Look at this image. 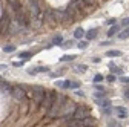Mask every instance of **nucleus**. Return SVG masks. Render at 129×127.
<instances>
[{
	"label": "nucleus",
	"instance_id": "nucleus-17",
	"mask_svg": "<svg viewBox=\"0 0 129 127\" xmlns=\"http://www.w3.org/2000/svg\"><path fill=\"white\" fill-rule=\"evenodd\" d=\"M99 104H102L103 107H111V101L109 100H102V101H97Z\"/></svg>",
	"mask_w": 129,
	"mask_h": 127
},
{
	"label": "nucleus",
	"instance_id": "nucleus-23",
	"mask_svg": "<svg viewBox=\"0 0 129 127\" xmlns=\"http://www.w3.org/2000/svg\"><path fill=\"white\" fill-rule=\"evenodd\" d=\"M120 81H123V83H129V77H121V78H120Z\"/></svg>",
	"mask_w": 129,
	"mask_h": 127
},
{
	"label": "nucleus",
	"instance_id": "nucleus-10",
	"mask_svg": "<svg viewBox=\"0 0 129 127\" xmlns=\"http://www.w3.org/2000/svg\"><path fill=\"white\" fill-rule=\"evenodd\" d=\"M115 110H117V113H118V116H120V118H126V116H127V110H126L124 107H121V106H120V107H117Z\"/></svg>",
	"mask_w": 129,
	"mask_h": 127
},
{
	"label": "nucleus",
	"instance_id": "nucleus-24",
	"mask_svg": "<svg viewBox=\"0 0 129 127\" xmlns=\"http://www.w3.org/2000/svg\"><path fill=\"white\" fill-rule=\"evenodd\" d=\"M78 71H80V72H85V71H86V66H85V65H80V66H78Z\"/></svg>",
	"mask_w": 129,
	"mask_h": 127
},
{
	"label": "nucleus",
	"instance_id": "nucleus-27",
	"mask_svg": "<svg viewBox=\"0 0 129 127\" xmlns=\"http://www.w3.org/2000/svg\"><path fill=\"white\" fill-rule=\"evenodd\" d=\"M121 25H123V26H127V25H129V19H124V20L121 22Z\"/></svg>",
	"mask_w": 129,
	"mask_h": 127
},
{
	"label": "nucleus",
	"instance_id": "nucleus-4",
	"mask_svg": "<svg viewBox=\"0 0 129 127\" xmlns=\"http://www.w3.org/2000/svg\"><path fill=\"white\" fill-rule=\"evenodd\" d=\"M32 97H34V101L42 104L43 101V97H45V89L42 87H34V90H32Z\"/></svg>",
	"mask_w": 129,
	"mask_h": 127
},
{
	"label": "nucleus",
	"instance_id": "nucleus-16",
	"mask_svg": "<svg viewBox=\"0 0 129 127\" xmlns=\"http://www.w3.org/2000/svg\"><path fill=\"white\" fill-rule=\"evenodd\" d=\"M109 69H111L112 72H115V74H121V69H117L114 63H111V65H109Z\"/></svg>",
	"mask_w": 129,
	"mask_h": 127
},
{
	"label": "nucleus",
	"instance_id": "nucleus-19",
	"mask_svg": "<svg viewBox=\"0 0 129 127\" xmlns=\"http://www.w3.org/2000/svg\"><path fill=\"white\" fill-rule=\"evenodd\" d=\"M31 55H32L31 52H20V54H19L20 58H28V57H31Z\"/></svg>",
	"mask_w": 129,
	"mask_h": 127
},
{
	"label": "nucleus",
	"instance_id": "nucleus-3",
	"mask_svg": "<svg viewBox=\"0 0 129 127\" xmlns=\"http://www.w3.org/2000/svg\"><path fill=\"white\" fill-rule=\"evenodd\" d=\"M74 118L75 119H83V118H86L88 115H89V110L86 109V107H77L75 110H74Z\"/></svg>",
	"mask_w": 129,
	"mask_h": 127
},
{
	"label": "nucleus",
	"instance_id": "nucleus-5",
	"mask_svg": "<svg viewBox=\"0 0 129 127\" xmlns=\"http://www.w3.org/2000/svg\"><path fill=\"white\" fill-rule=\"evenodd\" d=\"M11 93H12V97H14L15 100H23V98H25V90H23V87H20V86L11 87Z\"/></svg>",
	"mask_w": 129,
	"mask_h": 127
},
{
	"label": "nucleus",
	"instance_id": "nucleus-2",
	"mask_svg": "<svg viewBox=\"0 0 129 127\" xmlns=\"http://www.w3.org/2000/svg\"><path fill=\"white\" fill-rule=\"evenodd\" d=\"M55 98H57V95H55L52 90H45V97H43V101H42L40 106H42L45 110H49V109L52 107Z\"/></svg>",
	"mask_w": 129,
	"mask_h": 127
},
{
	"label": "nucleus",
	"instance_id": "nucleus-21",
	"mask_svg": "<svg viewBox=\"0 0 129 127\" xmlns=\"http://www.w3.org/2000/svg\"><path fill=\"white\" fill-rule=\"evenodd\" d=\"M78 47H80V49H85V47H88V41H80V43H78Z\"/></svg>",
	"mask_w": 129,
	"mask_h": 127
},
{
	"label": "nucleus",
	"instance_id": "nucleus-9",
	"mask_svg": "<svg viewBox=\"0 0 129 127\" xmlns=\"http://www.w3.org/2000/svg\"><path fill=\"white\" fill-rule=\"evenodd\" d=\"M82 122H83V127H91V125H95V119H94V118H89V116L83 118V119H82Z\"/></svg>",
	"mask_w": 129,
	"mask_h": 127
},
{
	"label": "nucleus",
	"instance_id": "nucleus-11",
	"mask_svg": "<svg viewBox=\"0 0 129 127\" xmlns=\"http://www.w3.org/2000/svg\"><path fill=\"white\" fill-rule=\"evenodd\" d=\"M118 38H121V40L129 38V28H126V29L121 31V32H118Z\"/></svg>",
	"mask_w": 129,
	"mask_h": 127
},
{
	"label": "nucleus",
	"instance_id": "nucleus-20",
	"mask_svg": "<svg viewBox=\"0 0 129 127\" xmlns=\"http://www.w3.org/2000/svg\"><path fill=\"white\" fill-rule=\"evenodd\" d=\"M54 44H58V46L61 44V35H57V37L54 38Z\"/></svg>",
	"mask_w": 129,
	"mask_h": 127
},
{
	"label": "nucleus",
	"instance_id": "nucleus-14",
	"mask_svg": "<svg viewBox=\"0 0 129 127\" xmlns=\"http://www.w3.org/2000/svg\"><path fill=\"white\" fill-rule=\"evenodd\" d=\"M118 29H120L118 26H112V28L108 31V35H109V37H112L114 34H117V32H118Z\"/></svg>",
	"mask_w": 129,
	"mask_h": 127
},
{
	"label": "nucleus",
	"instance_id": "nucleus-18",
	"mask_svg": "<svg viewBox=\"0 0 129 127\" xmlns=\"http://www.w3.org/2000/svg\"><path fill=\"white\" fill-rule=\"evenodd\" d=\"M102 80H103V77H102V75H100V74H97V75H95V77H94V83H100V81H102Z\"/></svg>",
	"mask_w": 129,
	"mask_h": 127
},
{
	"label": "nucleus",
	"instance_id": "nucleus-7",
	"mask_svg": "<svg viewBox=\"0 0 129 127\" xmlns=\"http://www.w3.org/2000/svg\"><path fill=\"white\" fill-rule=\"evenodd\" d=\"M66 127H83V122L82 119H68L66 121Z\"/></svg>",
	"mask_w": 129,
	"mask_h": 127
},
{
	"label": "nucleus",
	"instance_id": "nucleus-28",
	"mask_svg": "<svg viewBox=\"0 0 129 127\" xmlns=\"http://www.w3.org/2000/svg\"><path fill=\"white\" fill-rule=\"evenodd\" d=\"M108 80H109V81H114V80H115V77H114V75H109V77H108Z\"/></svg>",
	"mask_w": 129,
	"mask_h": 127
},
{
	"label": "nucleus",
	"instance_id": "nucleus-26",
	"mask_svg": "<svg viewBox=\"0 0 129 127\" xmlns=\"http://www.w3.org/2000/svg\"><path fill=\"white\" fill-rule=\"evenodd\" d=\"M61 60H63V61H66V60H74V57H72V55H69V57L66 55V57H63Z\"/></svg>",
	"mask_w": 129,
	"mask_h": 127
},
{
	"label": "nucleus",
	"instance_id": "nucleus-6",
	"mask_svg": "<svg viewBox=\"0 0 129 127\" xmlns=\"http://www.w3.org/2000/svg\"><path fill=\"white\" fill-rule=\"evenodd\" d=\"M57 86L58 87H64V89H78V83H74V81H57Z\"/></svg>",
	"mask_w": 129,
	"mask_h": 127
},
{
	"label": "nucleus",
	"instance_id": "nucleus-1",
	"mask_svg": "<svg viewBox=\"0 0 129 127\" xmlns=\"http://www.w3.org/2000/svg\"><path fill=\"white\" fill-rule=\"evenodd\" d=\"M29 8H31V19L39 26L42 23V20H43V14L40 11V6L37 3V0H29Z\"/></svg>",
	"mask_w": 129,
	"mask_h": 127
},
{
	"label": "nucleus",
	"instance_id": "nucleus-15",
	"mask_svg": "<svg viewBox=\"0 0 129 127\" xmlns=\"http://www.w3.org/2000/svg\"><path fill=\"white\" fill-rule=\"evenodd\" d=\"M106 55H108V57H120L121 52H120V51H108Z\"/></svg>",
	"mask_w": 129,
	"mask_h": 127
},
{
	"label": "nucleus",
	"instance_id": "nucleus-8",
	"mask_svg": "<svg viewBox=\"0 0 129 127\" xmlns=\"http://www.w3.org/2000/svg\"><path fill=\"white\" fill-rule=\"evenodd\" d=\"M8 2L11 3V8H12L14 14H15V12H19V11L22 9V6H20V2H19V0H8Z\"/></svg>",
	"mask_w": 129,
	"mask_h": 127
},
{
	"label": "nucleus",
	"instance_id": "nucleus-13",
	"mask_svg": "<svg viewBox=\"0 0 129 127\" xmlns=\"http://www.w3.org/2000/svg\"><path fill=\"white\" fill-rule=\"evenodd\" d=\"M83 35H85V31H83L82 28H77L75 32H74V37H75V38H82Z\"/></svg>",
	"mask_w": 129,
	"mask_h": 127
},
{
	"label": "nucleus",
	"instance_id": "nucleus-29",
	"mask_svg": "<svg viewBox=\"0 0 129 127\" xmlns=\"http://www.w3.org/2000/svg\"><path fill=\"white\" fill-rule=\"evenodd\" d=\"M126 97H127V98H129V89H127V90H126Z\"/></svg>",
	"mask_w": 129,
	"mask_h": 127
},
{
	"label": "nucleus",
	"instance_id": "nucleus-22",
	"mask_svg": "<svg viewBox=\"0 0 129 127\" xmlns=\"http://www.w3.org/2000/svg\"><path fill=\"white\" fill-rule=\"evenodd\" d=\"M14 49H15L14 46H5V47H3V51H5V52H12Z\"/></svg>",
	"mask_w": 129,
	"mask_h": 127
},
{
	"label": "nucleus",
	"instance_id": "nucleus-25",
	"mask_svg": "<svg viewBox=\"0 0 129 127\" xmlns=\"http://www.w3.org/2000/svg\"><path fill=\"white\" fill-rule=\"evenodd\" d=\"M12 65H14V66H23V61H22V60H20V61H14Z\"/></svg>",
	"mask_w": 129,
	"mask_h": 127
},
{
	"label": "nucleus",
	"instance_id": "nucleus-12",
	"mask_svg": "<svg viewBox=\"0 0 129 127\" xmlns=\"http://www.w3.org/2000/svg\"><path fill=\"white\" fill-rule=\"evenodd\" d=\"M97 32H99L97 29H91V31H88V34H86L88 40H92V38H95V37H97Z\"/></svg>",
	"mask_w": 129,
	"mask_h": 127
}]
</instances>
